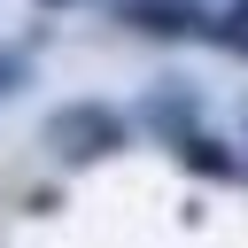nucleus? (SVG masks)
Segmentation results:
<instances>
[{
  "label": "nucleus",
  "instance_id": "obj_1",
  "mask_svg": "<svg viewBox=\"0 0 248 248\" xmlns=\"http://www.w3.org/2000/svg\"><path fill=\"white\" fill-rule=\"evenodd\" d=\"M54 140H62L70 155H101V147L116 140V116H101V108H62V116H54Z\"/></svg>",
  "mask_w": 248,
  "mask_h": 248
},
{
  "label": "nucleus",
  "instance_id": "obj_2",
  "mask_svg": "<svg viewBox=\"0 0 248 248\" xmlns=\"http://www.w3.org/2000/svg\"><path fill=\"white\" fill-rule=\"evenodd\" d=\"M178 155H186V163H194V170H217V178H225V170H232V163H225V155H217V140H178Z\"/></svg>",
  "mask_w": 248,
  "mask_h": 248
}]
</instances>
